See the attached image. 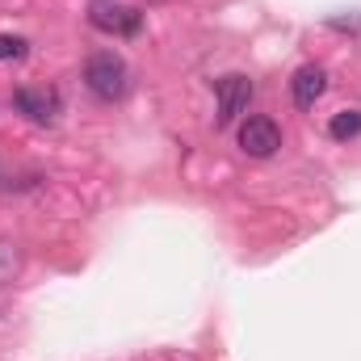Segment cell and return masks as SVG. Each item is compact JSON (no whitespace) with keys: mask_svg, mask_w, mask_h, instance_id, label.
Here are the masks:
<instances>
[{"mask_svg":"<svg viewBox=\"0 0 361 361\" xmlns=\"http://www.w3.org/2000/svg\"><path fill=\"white\" fill-rule=\"evenodd\" d=\"M85 85H89L101 101H118V97L126 92V63H122V55H114V51L89 55V63H85Z\"/></svg>","mask_w":361,"mask_h":361,"instance_id":"obj_1","label":"cell"},{"mask_svg":"<svg viewBox=\"0 0 361 361\" xmlns=\"http://www.w3.org/2000/svg\"><path fill=\"white\" fill-rule=\"evenodd\" d=\"M240 147H244L252 160H269L273 152L281 147V126L273 122L269 114H252V118L240 126Z\"/></svg>","mask_w":361,"mask_h":361,"instance_id":"obj_2","label":"cell"},{"mask_svg":"<svg viewBox=\"0 0 361 361\" xmlns=\"http://www.w3.org/2000/svg\"><path fill=\"white\" fill-rule=\"evenodd\" d=\"M248 101H252V80L248 76H223L219 80V126H231L244 109H248Z\"/></svg>","mask_w":361,"mask_h":361,"instance_id":"obj_3","label":"cell"},{"mask_svg":"<svg viewBox=\"0 0 361 361\" xmlns=\"http://www.w3.org/2000/svg\"><path fill=\"white\" fill-rule=\"evenodd\" d=\"M89 21L105 34H118V38H130V34L143 30V17L135 8H126V4H92Z\"/></svg>","mask_w":361,"mask_h":361,"instance_id":"obj_4","label":"cell"},{"mask_svg":"<svg viewBox=\"0 0 361 361\" xmlns=\"http://www.w3.org/2000/svg\"><path fill=\"white\" fill-rule=\"evenodd\" d=\"M324 89H328V72H324L319 63L298 68L294 80H290V92H294V105H298V109H315V101L324 97Z\"/></svg>","mask_w":361,"mask_h":361,"instance_id":"obj_5","label":"cell"},{"mask_svg":"<svg viewBox=\"0 0 361 361\" xmlns=\"http://www.w3.org/2000/svg\"><path fill=\"white\" fill-rule=\"evenodd\" d=\"M13 105H17L30 122H51V118H55V101L38 89H17L13 92Z\"/></svg>","mask_w":361,"mask_h":361,"instance_id":"obj_6","label":"cell"},{"mask_svg":"<svg viewBox=\"0 0 361 361\" xmlns=\"http://www.w3.org/2000/svg\"><path fill=\"white\" fill-rule=\"evenodd\" d=\"M328 135H332L336 143H349V139H357V135H361V109H341V114H332V122H328Z\"/></svg>","mask_w":361,"mask_h":361,"instance_id":"obj_7","label":"cell"},{"mask_svg":"<svg viewBox=\"0 0 361 361\" xmlns=\"http://www.w3.org/2000/svg\"><path fill=\"white\" fill-rule=\"evenodd\" d=\"M13 59H25V38L0 34V63H13Z\"/></svg>","mask_w":361,"mask_h":361,"instance_id":"obj_8","label":"cell"}]
</instances>
